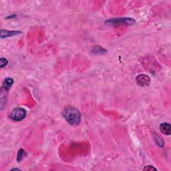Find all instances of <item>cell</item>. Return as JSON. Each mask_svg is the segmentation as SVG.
<instances>
[{
  "instance_id": "6",
  "label": "cell",
  "mask_w": 171,
  "mask_h": 171,
  "mask_svg": "<svg viewBox=\"0 0 171 171\" xmlns=\"http://www.w3.org/2000/svg\"><path fill=\"white\" fill-rule=\"evenodd\" d=\"M20 33H21L20 32L18 31H8V30H4V29H2L1 38H5L11 37V36L18 35L19 34H20Z\"/></svg>"
},
{
  "instance_id": "10",
  "label": "cell",
  "mask_w": 171,
  "mask_h": 171,
  "mask_svg": "<svg viewBox=\"0 0 171 171\" xmlns=\"http://www.w3.org/2000/svg\"><path fill=\"white\" fill-rule=\"evenodd\" d=\"M144 170H156V169L153 166H146L145 168H144Z\"/></svg>"
},
{
  "instance_id": "5",
  "label": "cell",
  "mask_w": 171,
  "mask_h": 171,
  "mask_svg": "<svg viewBox=\"0 0 171 171\" xmlns=\"http://www.w3.org/2000/svg\"><path fill=\"white\" fill-rule=\"evenodd\" d=\"M160 132L166 135H170L171 133V126L170 124L167 122H163L160 125Z\"/></svg>"
},
{
  "instance_id": "1",
  "label": "cell",
  "mask_w": 171,
  "mask_h": 171,
  "mask_svg": "<svg viewBox=\"0 0 171 171\" xmlns=\"http://www.w3.org/2000/svg\"><path fill=\"white\" fill-rule=\"evenodd\" d=\"M62 116L72 126H78L80 123L81 115L80 112L73 106L65 107L62 112Z\"/></svg>"
},
{
  "instance_id": "4",
  "label": "cell",
  "mask_w": 171,
  "mask_h": 171,
  "mask_svg": "<svg viewBox=\"0 0 171 171\" xmlns=\"http://www.w3.org/2000/svg\"><path fill=\"white\" fill-rule=\"evenodd\" d=\"M136 82L140 86H146L150 83V78L147 75L140 74L136 77Z\"/></svg>"
},
{
  "instance_id": "7",
  "label": "cell",
  "mask_w": 171,
  "mask_h": 171,
  "mask_svg": "<svg viewBox=\"0 0 171 171\" xmlns=\"http://www.w3.org/2000/svg\"><path fill=\"white\" fill-rule=\"evenodd\" d=\"M13 84H14V80H13L12 78H5L4 82V84H3V88H4L5 91H8L10 89V88L12 87Z\"/></svg>"
},
{
  "instance_id": "2",
  "label": "cell",
  "mask_w": 171,
  "mask_h": 171,
  "mask_svg": "<svg viewBox=\"0 0 171 171\" xmlns=\"http://www.w3.org/2000/svg\"><path fill=\"white\" fill-rule=\"evenodd\" d=\"M26 116V111L22 108H17L12 111L10 118L16 122L22 121Z\"/></svg>"
},
{
  "instance_id": "9",
  "label": "cell",
  "mask_w": 171,
  "mask_h": 171,
  "mask_svg": "<svg viewBox=\"0 0 171 171\" xmlns=\"http://www.w3.org/2000/svg\"><path fill=\"white\" fill-rule=\"evenodd\" d=\"M8 62L5 58H1V60H0V67H1L2 68H4L8 64Z\"/></svg>"
},
{
  "instance_id": "8",
  "label": "cell",
  "mask_w": 171,
  "mask_h": 171,
  "mask_svg": "<svg viewBox=\"0 0 171 171\" xmlns=\"http://www.w3.org/2000/svg\"><path fill=\"white\" fill-rule=\"evenodd\" d=\"M25 152H24V149H19V150L18 151V155H17V160L19 161H21L23 160V159H24V157L25 156Z\"/></svg>"
},
{
  "instance_id": "3",
  "label": "cell",
  "mask_w": 171,
  "mask_h": 171,
  "mask_svg": "<svg viewBox=\"0 0 171 171\" xmlns=\"http://www.w3.org/2000/svg\"><path fill=\"white\" fill-rule=\"evenodd\" d=\"M106 24L110 25H118V24H126V25H132L134 23V20L130 18H124V19H112L110 20L106 21Z\"/></svg>"
}]
</instances>
